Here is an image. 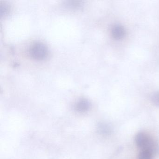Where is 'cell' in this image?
<instances>
[{
	"label": "cell",
	"instance_id": "obj_1",
	"mask_svg": "<svg viewBox=\"0 0 159 159\" xmlns=\"http://www.w3.org/2000/svg\"><path fill=\"white\" fill-rule=\"evenodd\" d=\"M135 142L138 147L142 150H148L152 154L158 150L157 144L148 134L144 132H140L136 135Z\"/></svg>",
	"mask_w": 159,
	"mask_h": 159
},
{
	"label": "cell",
	"instance_id": "obj_2",
	"mask_svg": "<svg viewBox=\"0 0 159 159\" xmlns=\"http://www.w3.org/2000/svg\"><path fill=\"white\" fill-rule=\"evenodd\" d=\"M29 53L33 59L37 60H43L48 56V48L43 43H35L30 46Z\"/></svg>",
	"mask_w": 159,
	"mask_h": 159
},
{
	"label": "cell",
	"instance_id": "obj_3",
	"mask_svg": "<svg viewBox=\"0 0 159 159\" xmlns=\"http://www.w3.org/2000/svg\"><path fill=\"white\" fill-rule=\"evenodd\" d=\"M125 31L124 28L120 25H115L111 29L112 37L116 39H121L125 37Z\"/></svg>",
	"mask_w": 159,
	"mask_h": 159
},
{
	"label": "cell",
	"instance_id": "obj_4",
	"mask_svg": "<svg viewBox=\"0 0 159 159\" xmlns=\"http://www.w3.org/2000/svg\"><path fill=\"white\" fill-rule=\"evenodd\" d=\"M152 154L150 151L148 150H142L139 153L138 159H152Z\"/></svg>",
	"mask_w": 159,
	"mask_h": 159
},
{
	"label": "cell",
	"instance_id": "obj_5",
	"mask_svg": "<svg viewBox=\"0 0 159 159\" xmlns=\"http://www.w3.org/2000/svg\"><path fill=\"white\" fill-rule=\"evenodd\" d=\"M90 104L89 102L85 99H82L80 100L77 106L78 109L80 111H85V110L89 108Z\"/></svg>",
	"mask_w": 159,
	"mask_h": 159
},
{
	"label": "cell",
	"instance_id": "obj_6",
	"mask_svg": "<svg viewBox=\"0 0 159 159\" xmlns=\"http://www.w3.org/2000/svg\"><path fill=\"white\" fill-rule=\"evenodd\" d=\"M151 100L155 106L159 107V92H156L152 94Z\"/></svg>",
	"mask_w": 159,
	"mask_h": 159
}]
</instances>
